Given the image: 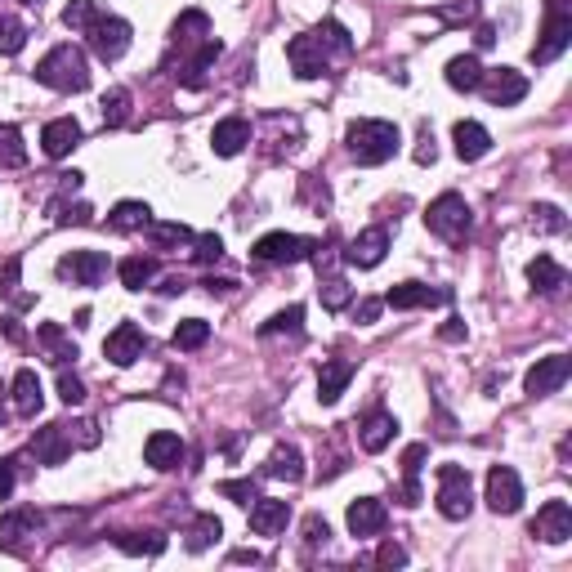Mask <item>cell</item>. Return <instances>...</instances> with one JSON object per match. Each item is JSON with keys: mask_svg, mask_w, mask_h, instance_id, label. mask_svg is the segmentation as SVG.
Segmentation results:
<instances>
[{"mask_svg": "<svg viewBox=\"0 0 572 572\" xmlns=\"http://www.w3.org/2000/svg\"><path fill=\"white\" fill-rule=\"evenodd\" d=\"M349 50H354V36H349L336 18H327L322 27H313V32L291 36V41H286V59H291V72L300 76V81L322 76L336 54H349Z\"/></svg>", "mask_w": 572, "mask_h": 572, "instance_id": "1", "label": "cell"}, {"mask_svg": "<svg viewBox=\"0 0 572 572\" xmlns=\"http://www.w3.org/2000/svg\"><path fill=\"white\" fill-rule=\"evenodd\" d=\"M36 81H41L45 90L81 94L85 85H90V63H85V54L76 50L72 41H63V45H54L41 63H36Z\"/></svg>", "mask_w": 572, "mask_h": 572, "instance_id": "2", "label": "cell"}, {"mask_svg": "<svg viewBox=\"0 0 572 572\" xmlns=\"http://www.w3.org/2000/svg\"><path fill=\"white\" fill-rule=\"evenodd\" d=\"M345 143H349V157H354L358 166H385V161L398 152L403 135H398L394 121L367 117V121H354V126H349Z\"/></svg>", "mask_w": 572, "mask_h": 572, "instance_id": "3", "label": "cell"}, {"mask_svg": "<svg viewBox=\"0 0 572 572\" xmlns=\"http://www.w3.org/2000/svg\"><path fill=\"white\" fill-rule=\"evenodd\" d=\"M474 510V483L465 465H438V514L443 519H470Z\"/></svg>", "mask_w": 572, "mask_h": 572, "instance_id": "4", "label": "cell"}, {"mask_svg": "<svg viewBox=\"0 0 572 572\" xmlns=\"http://www.w3.org/2000/svg\"><path fill=\"white\" fill-rule=\"evenodd\" d=\"M470 206H465V197L461 193H443V197H434L429 202V211H425V228L434 237H443V242H461L465 233H470Z\"/></svg>", "mask_w": 572, "mask_h": 572, "instance_id": "5", "label": "cell"}, {"mask_svg": "<svg viewBox=\"0 0 572 572\" xmlns=\"http://www.w3.org/2000/svg\"><path fill=\"white\" fill-rule=\"evenodd\" d=\"M130 36H135V32H130V23H126V18H117V14H99L90 27H85V41H90L94 59H103V63L126 59Z\"/></svg>", "mask_w": 572, "mask_h": 572, "instance_id": "6", "label": "cell"}, {"mask_svg": "<svg viewBox=\"0 0 572 572\" xmlns=\"http://www.w3.org/2000/svg\"><path fill=\"white\" fill-rule=\"evenodd\" d=\"M568 45H572V14H568V5L564 9H550L546 27H541V41L532 45V63H555Z\"/></svg>", "mask_w": 572, "mask_h": 572, "instance_id": "7", "label": "cell"}, {"mask_svg": "<svg viewBox=\"0 0 572 572\" xmlns=\"http://www.w3.org/2000/svg\"><path fill=\"white\" fill-rule=\"evenodd\" d=\"M313 255L309 237H295V233H264L255 242V260L260 264H300Z\"/></svg>", "mask_w": 572, "mask_h": 572, "instance_id": "8", "label": "cell"}, {"mask_svg": "<svg viewBox=\"0 0 572 572\" xmlns=\"http://www.w3.org/2000/svg\"><path fill=\"white\" fill-rule=\"evenodd\" d=\"M568 376H572V358L550 354V358H537V367L523 376V389H528V398H546V394H555V389H564Z\"/></svg>", "mask_w": 572, "mask_h": 572, "instance_id": "9", "label": "cell"}, {"mask_svg": "<svg viewBox=\"0 0 572 572\" xmlns=\"http://www.w3.org/2000/svg\"><path fill=\"white\" fill-rule=\"evenodd\" d=\"M59 278L72 286H99L108 278V255L103 251H68L59 260Z\"/></svg>", "mask_w": 572, "mask_h": 572, "instance_id": "10", "label": "cell"}, {"mask_svg": "<svg viewBox=\"0 0 572 572\" xmlns=\"http://www.w3.org/2000/svg\"><path fill=\"white\" fill-rule=\"evenodd\" d=\"M479 90L488 94L492 108H514V103L528 94V76L514 72V68H492V72H483Z\"/></svg>", "mask_w": 572, "mask_h": 572, "instance_id": "11", "label": "cell"}, {"mask_svg": "<svg viewBox=\"0 0 572 572\" xmlns=\"http://www.w3.org/2000/svg\"><path fill=\"white\" fill-rule=\"evenodd\" d=\"M488 505H492V514H519L523 483L510 465H492L488 470Z\"/></svg>", "mask_w": 572, "mask_h": 572, "instance_id": "12", "label": "cell"}, {"mask_svg": "<svg viewBox=\"0 0 572 572\" xmlns=\"http://www.w3.org/2000/svg\"><path fill=\"white\" fill-rule=\"evenodd\" d=\"M532 537H541L546 546H564L572 537V505L568 501H546L532 519Z\"/></svg>", "mask_w": 572, "mask_h": 572, "instance_id": "13", "label": "cell"}, {"mask_svg": "<svg viewBox=\"0 0 572 572\" xmlns=\"http://www.w3.org/2000/svg\"><path fill=\"white\" fill-rule=\"evenodd\" d=\"M143 349H148V336H143L135 322H121V327L103 340V354H108L112 367H135L143 358Z\"/></svg>", "mask_w": 572, "mask_h": 572, "instance_id": "14", "label": "cell"}, {"mask_svg": "<svg viewBox=\"0 0 572 572\" xmlns=\"http://www.w3.org/2000/svg\"><path fill=\"white\" fill-rule=\"evenodd\" d=\"M389 255V228H362V233L349 242L345 251V264H354V269H376L380 260Z\"/></svg>", "mask_w": 572, "mask_h": 572, "instance_id": "15", "label": "cell"}, {"mask_svg": "<svg viewBox=\"0 0 572 572\" xmlns=\"http://www.w3.org/2000/svg\"><path fill=\"white\" fill-rule=\"evenodd\" d=\"M345 523H349L354 537H376V532H385L389 510H385V501H380V497H358L354 505H349Z\"/></svg>", "mask_w": 572, "mask_h": 572, "instance_id": "16", "label": "cell"}, {"mask_svg": "<svg viewBox=\"0 0 572 572\" xmlns=\"http://www.w3.org/2000/svg\"><path fill=\"white\" fill-rule=\"evenodd\" d=\"M143 461L152 465V470H179V461H184V438L170 434V429H157V434L143 443Z\"/></svg>", "mask_w": 572, "mask_h": 572, "instance_id": "17", "label": "cell"}, {"mask_svg": "<svg viewBox=\"0 0 572 572\" xmlns=\"http://www.w3.org/2000/svg\"><path fill=\"white\" fill-rule=\"evenodd\" d=\"M32 452L41 465H63L72 456V438H68V425H45L32 434Z\"/></svg>", "mask_w": 572, "mask_h": 572, "instance_id": "18", "label": "cell"}, {"mask_svg": "<svg viewBox=\"0 0 572 572\" xmlns=\"http://www.w3.org/2000/svg\"><path fill=\"white\" fill-rule=\"evenodd\" d=\"M76 143H81V121L76 117H54L50 126L41 130V148H45V157H54V161L68 157Z\"/></svg>", "mask_w": 572, "mask_h": 572, "instance_id": "19", "label": "cell"}, {"mask_svg": "<svg viewBox=\"0 0 572 572\" xmlns=\"http://www.w3.org/2000/svg\"><path fill=\"white\" fill-rule=\"evenodd\" d=\"M385 304L389 309H429V304H447V291H434L425 282H398L389 286Z\"/></svg>", "mask_w": 572, "mask_h": 572, "instance_id": "20", "label": "cell"}, {"mask_svg": "<svg viewBox=\"0 0 572 572\" xmlns=\"http://www.w3.org/2000/svg\"><path fill=\"white\" fill-rule=\"evenodd\" d=\"M349 380H354V362H345V358L322 362V371H318V403L322 407L340 403V394L349 389Z\"/></svg>", "mask_w": 572, "mask_h": 572, "instance_id": "21", "label": "cell"}, {"mask_svg": "<svg viewBox=\"0 0 572 572\" xmlns=\"http://www.w3.org/2000/svg\"><path fill=\"white\" fill-rule=\"evenodd\" d=\"M286 519H291V505L278 501V497H260L251 505V532L255 537H278L286 528Z\"/></svg>", "mask_w": 572, "mask_h": 572, "instance_id": "22", "label": "cell"}, {"mask_svg": "<svg viewBox=\"0 0 572 572\" xmlns=\"http://www.w3.org/2000/svg\"><path fill=\"white\" fill-rule=\"evenodd\" d=\"M246 143H251V121H246V117H224V121H219V126L211 130L215 157H237Z\"/></svg>", "mask_w": 572, "mask_h": 572, "instance_id": "23", "label": "cell"}, {"mask_svg": "<svg viewBox=\"0 0 572 572\" xmlns=\"http://www.w3.org/2000/svg\"><path fill=\"white\" fill-rule=\"evenodd\" d=\"M528 282L537 295H559L568 286V269L559 260H550V255H537V260L528 264Z\"/></svg>", "mask_w": 572, "mask_h": 572, "instance_id": "24", "label": "cell"}, {"mask_svg": "<svg viewBox=\"0 0 572 572\" xmlns=\"http://www.w3.org/2000/svg\"><path fill=\"white\" fill-rule=\"evenodd\" d=\"M452 143H456V157H461V161H479V157H488L492 135L479 126V121H456Z\"/></svg>", "mask_w": 572, "mask_h": 572, "instance_id": "25", "label": "cell"}, {"mask_svg": "<svg viewBox=\"0 0 572 572\" xmlns=\"http://www.w3.org/2000/svg\"><path fill=\"white\" fill-rule=\"evenodd\" d=\"M45 407V389H41V376L32 367H23L14 376V412L18 416H41Z\"/></svg>", "mask_w": 572, "mask_h": 572, "instance_id": "26", "label": "cell"}, {"mask_svg": "<svg viewBox=\"0 0 572 572\" xmlns=\"http://www.w3.org/2000/svg\"><path fill=\"white\" fill-rule=\"evenodd\" d=\"M394 434H398V421L389 412H371L367 421H362V429H358V443H362V452H385L389 443H394Z\"/></svg>", "mask_w": 572, "mask_h": 572, "instance_id": "27", "label": "cell"}, {"mask_svg": "<svg viewBox=\"0 0 572 572\" xmlns=\"http://www.w3.org/2000/svg\"><path fill=\"white\" fill-rule=\"evenodd\" d=\"M425 443H412L403 452V505H421V470H425Z\"/></svg>", "mask_w": 572, "mask_h": 572, "instance_id": "28", "label": "cell"}, {"mask_svg": "<svg viewBox=\"0 0 572 572\" xmlns=\"http://www.w3.org/2000/svg\"><path fill=\"white\" fill-rule=\"evenodd\" d=\"M219 50H224V45H219L215 36H206V41H202V50H197L193 59L184 63V68H179V81H184L188 90H202V85H206V68H211V63L219 59Z\"/></svg>", "mask_w": 572, "mask_h": 572, "instance_id": "29", "label": "cell"}, {"mask_svg": "<svg viewBox=\"0 0 572 572\" xmlns=\"http://www.w3.org/2000/svg\"><path fill=\"white\" fill-rule=\"evenodd\" d=\"M23 537H36V510H9L0 519V550H18Z\"/></svg>", "mask_w": 572, "mask_h": 572, "instance_id": "30", "label": "cell"}, {"mask_svg": "<svg viewBox=\"0 0 572 572\" xmlns=\"http://www.w3.org/2000/svg\"><path fill=\"white\" fill-rule=\"evenodd\" d=\"M264 474H269V479H286V483H300V479H304V456H300V447L282 443L278 452L269 456V465H264Z\"/></svg>", "mask_w": 572, "mask_h": 572, "instance_id": "31", "label": "cell"}, {"mask_svg": "<svg viewBox=\"0 0 572 572\" xmlns=\"http://www.w3.org/2000/svg\"><path fill=\"white\" fill-rule=\"evenodd\" d=\"M117 278L126 291H143V286L157 278V260H152V255H126V260L117 264Z\"/></svg>", "mask_w": 572, "mask_h": 572, "instance_id": "32", "label": "cell"}, {"mask_svg": "<svg viewBox=\"0 0 572 572\" xmlns=\"http://www.w3.org/2000/svg\"><path fill=\"white\" fill-rule=\"evenodd\" d=\"M479 81H483V63L474 59V54H456V59L447 63V85H452V90L470 94V90H479Z\"/></svg>", "mask_w": 572, "mask_h": 572, "instance_id": "33", "label": "cell"}, {"mask_svg": "<svg viewBox=\"0 0 572 572\" xmlns=\"http://www.w3.org/2000/svg\"><path fill=\"white\" fill-rule=\"evenodd\" d=\"M112 546L126 550V555H148L157 559L166 550V537L161 532H112Z\"/></svg>", "mask_w": 572, "mask_h": 572, "instance_id": "34", "label": "cell"}, {"mask_svg": "<svg viewBox=\"0 0 572 572\" xmlns=\"http://www.w3.org/2000/svg\"><path fill=\"white\" fill-rule=\"evenodd\" d=\"M108 224L117 228V233H139V228L152 224V211L143 202H117L112 206V215H108Z\"/></svg>", "mask_w": 572, "mask_h": 572, "instance_id": "35", "label": "cell"}, {"mask_svg": "<svg viewBox=\"0 0 572 572\" xmlns=\"http://www.w3.org/2000/svg\"><path fill=\"white\" fill-rule=\"evenodd\" d=\"M219 537H224V523H219L215 514H197L193 528H188V541H184V546L193 550V555H202V550H211Z\"/></svg>", "mask_w": 572, "mask_h": 572, "instance_id": "36", "label": "cell"}, {"mask_svg": "<svg viewBox=\"0 0 572 572\" xmlns=\"http://www.w3.org/2000/svg\"><path fill=\"white\" fill-rule=\"evenodd\" d=\"M36 336H41V345H45V354H50L54 367H68V358H76V345H72L68 336H63L59 322H45Z\"/></svg>", "mask_w": 572, "mask_h": 572, "instance_id": "37", "label": "cell"}, {"mask_svg": "<svg viewBox=\"0 0 572 572\" xmlns=\"http://www.w3.org/2000/svg\"><path fill=\"white\" fill-rule=\"evenodd\" d=\"M126 121H130V90L126 85H112V90L103 94V126L121 130Z\"/></svg>", "mask_w": 572, "mask_h": 572, "instance_id": "38", "label": "cell"}, {"mask_svg": "<svg viewBox=\"0 0 572 572\" xmlns=\"http://www.w3.org/2000/svg\"><path fill=\"white\" fill-rule=\"evenodd\" d=\"M175 45H193V41H206V36H211V18L202 14V9H188L184 18H179L175 23Z\"/></svg>", "mask_w": 572, "mask_h": 572, "instance_id": "39", "label": "cell"}, {"mask_svg": "<svg viewBox=\"0 0 572 572\" xmlns=\"http://www.w3.org/2000/svg\"><path fill=\"white\" fill-rule=\"evenodd\" d=\"M175 349H202L206 340H211V322H202V318H184L175 327Z\"/></svg>", "mask_w": 572, "mask_h": 572, "instance_id": "40", "label": "cell"}, {"mask_svg": "<svg viewBox=\"0 0 572 572\" xmlns=\"http://www.w3.org/2000/svg\"><path fill=\"white\" fill-rule=\"evenodd\" d=\"M282 331H291V336H300V331H304V309H300V304H291V309L273 313V318L260 327V336L269 340V336H282Z\"/></svg>", "mask_w": 572, "mask_h": 572, "instance_id": "41", "label": "cell"}, {"mask_svg": "<svg viewBox=\"0 0 572 572\" xmlns=\"http://www.w3.org/2000/svg\"><path fill=\"white\" fill-rule=\"evenodd\" d=\"M27 45V23L23 18H14V14H0V54H18Z\"/></svg>", "mask_w": 572, "mask_h": 572, "instance_id": "42", "label": "cell"}, {"mask_svg": "<svg viewBox=\"0 0 572 572\" xmlns=\"http://www.w3.org/2000/svg\"><path fill=\"white\" fill-rule=\"evenodd\" d=\"M143 233L152 237V246H157V251H166V246H184V242H193V228H188V224H148Z\"/></svg>", "mask_w": 572, "mask_h": 572, "instance_id": "43", "label": "cell"}, {"mask_svg": "<svg viewBox=\"0 0 572 572\" xmlns=\"http://www.w3.org/2000/svg\"><path fill=\"white\" fill-rule=\"evenodd\" d=\"M318 295H322V309H331V313H340L349 300H354V286H349L345 278H327L318 286Z\"/></svg>", "mask_w": 572, "mask_h": 572, "instance_id": "44", "label": "cell"}, {"mask_svg": "<svg viewBox=\"0 0 572 572\" xmlns=\"http://www.w3.org/2000/svg\"><path fill=\"white\" fill-rule=\"evenodd\" d=\"M94 18H99L94 0H68V9H63V27H72V32H85Z\"/></svg>", "mask_w": 572, "mask_h": 572, "instance_id": "45", "label": "cell"}, {"mask_svg": "<svg viewBox=\"0 0 572 572\" xmlns=\"http://www.w3.org/2000/svg\"><path fill=\"white\" fill-rule=\"evenodd\" d=\"M219 497H228L237 505H255V501H260V483H255V479H224V483H219Z\"/></svg>", "mask_w": 572, "mask_h": 572, "instance_id": "46", "label": "cell"}, {"mask_svg": "<svg viewBox=\"0 0 572 572\" xmlns=\"http://www.w3.org/2000/svg\"><path fill=\"white\" fill-rule=\"evenodd\" d=\"M532 228H541V233H564V228H568V215L559 211V206L541 202L537 211H532Z\"/></svg>", "mask_w": 572, "mask_h": 572, "instance_id": "47", "label": "cell"}, {"mask_svg": "<svg viewBox=\"0 0 572 572\" xmlns=\"http://www.w3.org/2000/svg\"><path fill=\"white\" fill-rule=\"evenodd\" d=\"M224 255V237L219 233H197L193 237V260L197 264H211V260H219Z\"/></svg>", "mask_w": 572, "mask_h": 572, "instance_id": "48", "label": "cell"}, {"mask_svg": "<svg viewBox=\"0 0 572 572\" xmlns=\"http://www.w3.org/2000/svg\"><path fill=\"white\" fill-rule=\"evenodd\" d=\"M59 398H63L68 407H81V403H85V385H81V376L63 371V376H59Z\"/></svg>", "mask_w": 572, "mask_h": 572, "instance_id": "49", "label": "cell"}, {"mask_svg": "<svg viewBox=\"0 0 572 572\" xmlns=\"http://www.w3.org/2000/svg\"><path fill=\"white\" fill-rule=\"evenodd\" d=\"M327 537H331L327 519H322V514H309V519H304V546H327Z\"/></svg>", "mask_w": 572, "mask_h": 572, "instance_id": "50", "label": "cell"}, {"mask_svg": "<svg viewBox=\"0 0 572 572\" xmlns=\"http://www.w3.org/2000/svg\"><path fill=\"white\" fill-rule=\"evenodd\" d=\"M18 273H23V260H18V255H9V260L0 264V295H14L18 291Z\"/></svg>", "mask_w": 572, "mask_h": 572, "instance_id": "51", "label": "cell"}, {"mask_svg": "<svg viewBox=\"0 0 572 572\" xmlns=\"http://www.w3.org/2000/svg\"><path fill=\"white\" fill-rule=\"evenodd\" d=\"M0 161H5V166H18V161H23V148H18V130H0Z\"/></svg>", "mask_w": 572, "mask_h": 572, "instance_id": "52", "label": "cell"}, {"mask_svg": "<svg viewBox=\"0 0 572 572\" xmlns=\"http://www.w3.org/2000/svg\"><path fill=\"white\" fill-rule=\"evenodd\" d=\"M50 211H54L59 224H90V206H63V202H54Z\"/></svg>", "mask_w": 572, "mask_h": 572, "instance_id": "53", "label": "cell"}, {"mask_svg": "<svg viewBox=\"0 0 572 572\" xmlns=\"http://www.w3.org/2000/svg\"><path fill=\"white\" fill-rule=\"evenodd\" d=\"M376 564H380V568H403V564H407V550L394 546V541H385V546L376 550Z\"/></svg>", "mask_w": 572, "mask_h": 572, "instance_id": "54", "label": "cell"}, {"mask_svg": "<svg viewBox=\"0 0 572 572\" xmlns=\"http://www.w3.org/2000/svg\"><path fill=\"white\" fill-rule=\"evenodd\" d=\"M9 497H14V461L0 456V501H9Z\"/></svg>", "mask_w": 572, "mask_h": 572, "instance_id": "55", "label": "cell"}, {"mask_svg": "<svg viewBox=\"0 0 572 572\" xmlns=\"http://www.w3.org/2000/svg\"><path fill=\"white\" fill-rule=\"evenodd\" d=\"M434 157H438V148H434V135H421V148H416V161H421V166H434Z\"/></svg>", "mask_w": 572, "mask_h": 572, "instance_id": "56", "label": "cell"}, {"mask_svg": "<svg viewBox=\"0 0 572 572\" xmlns=\"http://www.w3.org/2000/svg\"><path fill=\"white\" fill-rule=\"evenodd\" d=\"M380 309H385V300H362V304H358V318H362V322H376Z\"/></svg>", "mask_w": 572, "mask_h": 572, "instance_id": "57", "label": "cell"}, {"mask_svg": "<svg viewBox=\"0 0 572 572\" xmlns=\"http://www.w3.org/2000/svg\"><path fill=\"white\" fill-rule=\"evenodd\" d=\"M438 336H443V340H465V322L461 318H447V327L438 331Z\"/></svg>", "mask_w": 572, "mask_h": 572, "instance_id": "58", "label": "cell"}, {"mask_svg": "<svg viewBox=\"0 0 572 572\" xmlns=\"http://www.w3.org/2000/svg\"><path fill=\"white\" fill-rule=\"evenodd\" d=\"M233 286L237 282H228V278H211V282H206V291H211V295H233Z\"/></svg>", "mask_w": 572, "mask_h": 572, "instance_id": "59", "label": "cell"}, {"mask_svg": "<svg viewBox=\"0 0 572 572\" xmlns=\"http://www.w3.org/2000/svg\"><path fill=\"white\" fill-rule=\"evenodd\" d=\"M179 291H188L184 278H166V282H161V295H179Z\"/></svg>", "mask_w": 572, "mask_h": 572, "instance_id": "60", "label": "cell"}, {"mask_svg": "<svg viewBox=\"0 0 572 572\" xmlns=\"http://www.w3.org/2000/svg\"><path fill=\"white\" fill-rule=\"evenodd\" d=\"M233 564H260V555L255 550H233Z\"/></svg>", "mask_w": 572, "mask_h": 572, "instance_id": "61", "label": "cell"}, {"mask_svg": "<svg viewBox=\"0 0 572 572\" xmlns=\"http://www.w3.org/2000/svg\"><path fill=\"white\" fill-rule=\"evenodd\" d=\"M5 336H9V340H23V327H18L14 318H5Z\"/></svg>", "mask_w": 572, "mask_h": 572, "instance_id": "62", "label": "cell"}, {"mask_svg": "<svg viewBox=\"0 0 572 572\" xmlns=\"http://www.w3.org/2000/svg\"><path fill=\"white\" fill-rule=\"evenodd\" d=\"M23 5H41V0H23Z\"/></svg>", "mask_w": 572, "mask_h": 572, "instance_id": "63", "label": "cell"}]
</instances>
